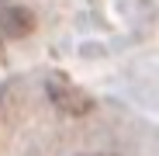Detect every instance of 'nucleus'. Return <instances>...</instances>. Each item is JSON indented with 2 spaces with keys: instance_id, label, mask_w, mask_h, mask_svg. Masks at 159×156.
Wrapping results in <instances>:
<instances>
[{
  "instance_id": "obj_1",
  "label": "nucleus",
  "mask_w": 159,
  "mask_h": 156,
  "mask_svg": "<svg viewBox=\"0 0 159 156\" xmlns=\"http://www.w3.org/2000/svg\"><path fill=\"white\" fill-rule=\"evenodd\" d=\"M45 94H48V101L56 104L62 115H69V118H83V115L93 111V97H90L83 87H76L73 80L59 76V73H52L48 80H45Z\"/></svg>"
},
{
  "instance_id": "obj_4",
  "label": "nucleus",
  "mask_w": 159,
  "mask_h": 156,
  "mask_svg": "<svg viewBox=\"0 0 159 156\" xmlns=\"http://www.w3.org/2000/svg\"><path fill=\"white\" fill-rule=\"evenodd\" d=\"M100 156H114V153H100Z\"/></svg>"
},
{
  "instance_id": "obj_2",
  "label": "nucleus",
  "mask_w": 159,
  "mask_h": 156,
  "mask_svg": "<svg viewBox=\"0 0 159 156\" xmlns=\"http://www.w3.org/2000/svg\"><path fill=\"white\" fill-rule=\"evenodd\" d=\"M35 31V14L21 4H0V35L4 38H28Z\"/></svg>"
},
{
  "instance_id": "obj_3",
  "label": "nucleus",
  "mask_w": 159,
  "mask_h": 156,
  "mask_svg": "<svg viewBox=\"0 0 159 156\" xmlns=\"http://www.w3.org/2000/svg\"><path fill=\"white\" fill-rule=\"evenodd\" d=\"M4 59H7V49H4V42H0V66H4Z\"/></svg>"
}]
</instances>
